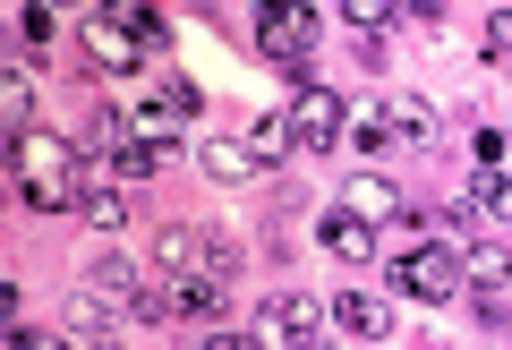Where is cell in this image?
I'll return each mask as SVG.
<instances>
[{"instance_id":"obj_1","label":"cell","mask_w":512,"mask_h":350,"mask_svg":"<svg viewBox=\"0 0 512 350\" xmlns=\"http://www.w3.org/2000/svg\"><path fill=\"white\" fill-rule=\"evenodd\" d=\"M9 171H18V205L26 214H77V197H86L77 146H52V137H35V129L9 137Z\"/></svg>"},{"instance_id":"obj_2","label":"cell","mask_w":512,"mask_h":350,"mask_svg":"<svg viewBox=\"0 0 512 350\" xmlns=\"http://www.w3.org/2000/svg\"><path fill=\"white\" fill-rule=\"evenodd\" d=\"M316 35H325V18H316L308 0H256V52L274 60V69H291L299 86H308Z\"/></svg>"},{"instance_id":"obj_3","label":"cell","mask_w":512,"mask_h":350,"mask_svg":"<svg viewBox=\"0 0 512 350\" xmlns=\"http://www.w3.org/2000/svg\"><path fill=\"white\" fill-rule=\"evenodd\" d=\"M393 282H402L410 299H427V308H444V299L470 291V265H461L453 240H427V248H410V257L393 265Z\"/></svg>"},{"instance_id":"obj_4","label":"cell","mask_w":512,"mask_h":350,"mask_svg":"<svg viewBox=\"0 0 512 350\" xmlns=\"http://www.w3.org/2000/svg\"><path fill=\"white\" fill-rule=\"evenodd\" d=\"M282 120H291L299 154H333V146H342V129H350V103H342V94H333V86H299Z\"/></svg>"},{"instance_id":"obj_5","label":"cell","mask_w":512,"mask_h":350,"mask_svg":"<svg viewBox=\"0 0 512 350\" xmlns=\"http://www.w3.org/2000/svg\"><path fill=\"white\" fill-rule=\"evenodd\" d=\"M77 52H86V60H94L103 77H128V69H146V52H154V43L137 35L128 18H111V9H94V18H86V35H77Z\"/></svg>"},{"instance_id":"obj_6","label":"cell","mask_w":512,"mask_h":350,"mask_svg":"<svg viewBox=\"0 0 512 350\" xmlns=\"http://www.w3.org/2000/svg\"><path fill=\"white\" fill-rule=\"evenodd\" d=\"M205 111V94L188 86V77H154V94H146V111H137V137H154V146H180V129Z\"/></svg>"},{"instance_id":"obj_7","label":"cell","mask_w":512,"mask_h":350,"mask_svg":"<svg viewBox=\"0 0 512 350\" xmlns=\"http://www.w3.org/2000/svg\"><path fill=\"white\" fill-rule=\"evenodd\" d=\"M325 316H333V308H316L308 291H274L265 308L248 316V342H256V350H265V342H316V325H325Z\"/></svg>"},{"instance_id":"obj_8","label":"cell","mask_w":512,"mask_h":350,"mask_svg":"<svg viewBox=\"0 0 512 350\" xmlns=\"http://www.w3.org/2000/svg\"><path fill=\"white\" fill-rule=\"evenodd\" d=\"M333 205H350V214L376 222V231H402V222H419V205H410L393 180H384V171H359V180H342V197H333Z\"/></svg>"},{"instance_id":"obj_9","label":"cell","mask_w":512,"mask_h":350,"mask_svg":"<svg viewBox=\"0 0 512 350\" xmlns=\"http://www.w3.org/2000/svg\"><path fill=\"white\" fill-rule=\"evenodd\" d=\"M384 111H393L402 146H419V154H444V111L427 103V94H384Z\"/></svg>"},{"instance_id":"obj_10","label":"cell","mask_w":512,"mask_h":350,"mask_svg":"<svg viewBox=\"0 0 512 350\" xmlns=\"http://www.w3.org/2000/svg\"><path fill=\"white\" fill-rule=\"evenodd\" d=\"M128 137H137V120H128V111H111V103H94L86 120H77V137H69V146L86 154V163H111V154H120Z\"/></svg>"},{"instance_id":"obj_11","label":"cell","mask_w":512,"mask_h":350,"mask_svg":"<svg viewBox=\"0 0 512 350\" xmlns=\"http://www.w3.org/2000/svg\"><path fill=\"white\" fill-rule=\"evenodd\" d=\"M86 291H103L111 308H128V316H137V299H146V282H137V265H128L120 248H94V257H86Z\"/></svg>"},{"instance_id":"obj_12","label":"cell","mask_w":512,"mask_h":350,"mask_svg":"<svg viewBox=\"0 0 512 350\" xmlns=\"http://www.w3.org/2000/svg\"><path fill=\"white\" fill-rule=\"evenodd\" d=\"M376 240H384V231H376V222H359L350 205H333V214H325V257L333 265H376Z\"/></svg>"},{"instance_id":"obj_13","label":"cell","mask_w":512,"mask_h":350,"mask_svg":"<svg viewBox=\"0 0 512 350\" xmlns=\"http://www.w3.org/2000/svg\"><path fill=\"white\" fill-rule=\"evenodd\" d=\"M197 163H205V180H222V188H239V180H256V154H248V137H205L197 146Z\"/></svg>"},{"instance_id":"obj_14","label":"cell","mask_w":512,"mask_h":350,"mask_svg":"<svg viewBox=\"0 0 512 350\" xmlns=\"http://www.w3.org/2000/svg\"><path fill=\"white\" fill-rule=\"evenodd\" d=\"M333 325L359 333V342H384V333H393V308H384L376 291H342V299H333Z\"/></svg>"},{"instance_id":"obj_15","label":"cell","mask_w":512,"mask_h":350,"mask_svg":"<svg viewBox=\"0 0 512 350\" xmlns=\"http://www.w3.org/2000/svg\"><path fill=\"white\" fill-rule=\"evenodd\" d=\"M197 257H205V231H188V222L154 231V274H197Z\"/></svg>"},{"instance_id":"obj_16","label":"cell","mask_w":512,"mask_h":350,"mask_svg":"<svg viewBox=\"0 0 512 350\" xmlns=\"http://www.w3.org/2000/svg\"><path fill=\"white\" fill-rule=\"evenodd\" d=\"M77 214H86L94 231L111 240V231L128 222V180H86V197H77Z\"/></svg>"},{"instance_id":"obj_17","label":"cell","mask_w":512,"mask_h":350,"mask_svg":"<svg viewBox=\"0 0 512 350\" xmlns=\"http://www.w3.org/2000/svg\"><path fill=\"white\" fill-rule=\"evenodd\" d=\"M248 154H256V163H265V171H282V163H291V154H299L291 120H282V111H265V120H248Z\"/></svg>"},{"instance_id":"obj_18","label":"cell","mask_w":512,"mask_h":350,"mask_svg":"<svg viewBox=\"0 0 512 350\" xmlns=\"http://www.w3.org/2000/svg\"><path fill=\"white\" fill-rule=\"evenodd\" d=\"M342 146H359L367 154V163H384V154H393V146H402V129H393V111H359V120H350V129H342Z\"/></svg>"},{"instance_id":"obj_19","label":"cell","mask_w":512,"mask_h":350,"mask_svg":"<svg viewBox=\"0 0 512 350\" xmlns=\"http://www.w3.org/2000/svg\"><path fill=\"white\" fill-rule=\"evenodd\" d=\"M461 265H470V291H504V282H512V248L504 240H470Z\"/></svg>"},{"instance_id":"obj_20","label":"cell","mask_w":512,"mask_h":350,"mask_svg":"<svg viewBox=\"0 0 512 350\" xmlns=\"http://www.w3.org/2000/svg\"><path fill=\"white\" fill-rule=\"evenodd\" d=\"M120 316H128V308H111L103 291H77V299H69V333H77V342H94V333L111 342V333H120Z\"/></svg>"},{"instance_id":"obj_21","label":"cell","mask_w":512,"mask_h":350,"mask_svg":"<svg viewBox=\"0 0 512 350\" xmlns=\"http://www.w3.org/2000/svg\"><path fill=\"white\" fill-rule=\"evenodd\" d=\"M154 171H163V146H154V137H128V146L111 154V180H128V188H146Z\"/></svg>"},{"instance_id":"obj_22","label":"cell","mask_w":512,"mask_h":350,"mask_svg":"<svg viewBox=\"0 0 512 350\" xmlns=\"http://www.w3.org/2000/svg\"><path fill=\"white\" fill-rule=\"evenodd\" d=\"M470 205H478V214H512V171L487 163V171L470 180Z\"/></svg>"},{"instance_id":"obj_23","label":"cell","mask_w":512,"mask_h":350,"mask_svg":"<svg viewBox=\"0 0 512 350\" xmlns=\"http://www.w3.org/2000/svg\"><path fill=\"white\" fill-rule=\"evenodd\" d=\"M393 18H402V0H342V26H350V35H384Z\"/></svg>"},{"instance_id":"obj_24","label":"cell","mask_w":512,"mask_h":350,"mask_svg":"<svg viewBox=\"0 0 512 350\" xmlns=\"http://www.w3.org/2000/svg\"><path fill=\"white\" fill-rule=\"evenodd\" d=\"M0 103H9V137H18L26 120H35V77H26V69H9V86H0Z\"/></svg>"},{"instance_id":"obj_25","label":"cell","mask_w":512,"mask_h":350,"mask_svg":"<svg viewBox=\"0 0 512 350\" xmlns=\"http://www.w3.org/2000/svg\"><path fill=\"white\" fill-rule=\"evenodd\" d=\"M197 274H205V282H222V291H231V282H239V248H231V240H205Z\"/></svg>"},{"instance_id":"obj_26","label":"cell","mask_w":512,"mask_h":350,"mask_svg":"<svg viewBox=\"0 0 512 350\" xmlns=\"http://www.w3.org/2000/svg\"><path fill=\"white\" fill-rule=\"evenodd\" d=\"M470 214H478V205H470V188H461V197L436 205V231H444V240H461V231H470Z\"/></svg>"},{"instance_id":"obj_27","label":"cell","mask_w":512,"mask_h":350,"mask_svg":"<svg viewBox=\"0 0 512 350\" xmlns=\"http://www.w3.org/2000/svg\"><path fill=\"white\" fill-rule=\"evenodd\" d=\"M18 35L43 52V35H52V0H26V9H18Z\"/></svg>"},{"instance_id":"obj_28","label":"cell","mask_w":512,"mask_h":350,"mask_svg":"<svg viewBox=\"0 0 512 350\" xmlns=\"http://www.w3.org/2000/svg\"><path fill=\"white\" fill-rule=\"evenodd\" d=\"M478 325L504 333V325H512V299H504V291H478Z\"/></svg>"},{"instance_id":"obj_29","label":"cell","mask_w":512,"mask_h":350,"mask_svg":"<svg viewBox=\"0 0 512 350\" xmlns=\"http://www.w3.org/2000/svg\"><path fill=\"white\" fill-rule=\"evenodd\" d=\"M487 52L512 60V9H495V18H487Z\"/></svg>"},{"instance_id":"obj_30","label":"cell","mask_w":512,"mask_h":350,"mask_svg":"<svg viewBox=\"0 0 512 350\" xmlns=\"http://www.w3.org/2000/svg\"><path fill=\"white\" fill-rule=\"evenodd\" d=\"M402 9H410L419 26H444V0H402Z\"/></svg>"},{"instance_id":"obj_31","label":"cell","mask_w":512,"mask_h":350,"mask_svg":"<svg viewBox=\"0 0 512 350\" xmlns=\"http://www.w3.org/2000/svg\"><path fill=\"white\" fill-rule=\"evenodd\" d=\"M52 9H86V0H52Z\"/></svg>"}]
</instances>
